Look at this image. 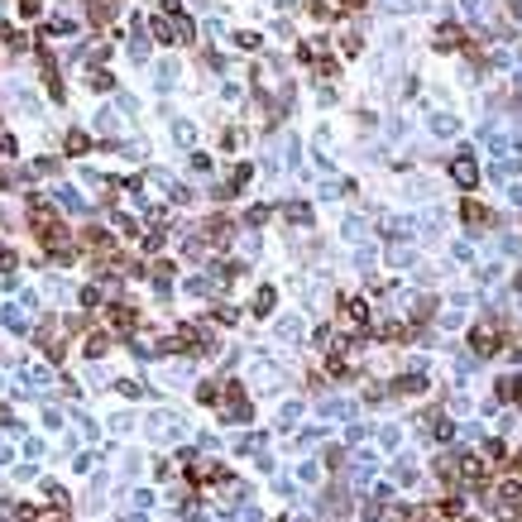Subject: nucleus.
<instances>
[{
	"label": "nucleus",
	"mask_w": 522,
	"mask_h": 522,
	"mask_svg": "<svg viewBox=\"0 0 522 522\" xmlns=\"http://www.w3.org/2000/svg\"><path fill=\"white\" fill-rule=\"evenodd\" d=\"M470 345H474L479 355H494V350H499V326H494V321H489V326H474V331H470Z\"/></svg>",
	"instance_id": "f257e3e1"
},
{
	"label": "nucleus",
	"mask_w": 522,
	"mask_h": 522,
	"mask_svg": "<svg viewBox=\"0 0 522 522\" xmlns=\"http://www.w3.org/2000/svg\"><path fill=\"white\" fill-rule=\"evenodd\" d=\"M450 178H455L460 187H474V182H479V168L470 163V154H460V158L450 163Z\"/></svg>",
	"instance_id": "f03ea898"
},
{
	"label": "nucleus",
	"mask_w": 522,
	"mask_h": 522,
	"mask_svg": "<svg viewBox=\"0 0 522 522\" xmlns=\"http://www.w3.org/2000/svg\"><path fill=\"white\" fill-rule=\"evenodd\" d=\"M499 398L522 408V379H513V374H508V379H499Z\"/></svg>",
	"instance_id": "7ed1b4c3"
},
{
	"label": "nucleus",
	"mask_w": 522,
	"mask_h": 522,
	"mask_svg": "<svg viewBox=\"0 0 522 522\" xmlns=\"http://www.w3.org/2000/svg\"><path fill=\"white\" fill-rule=\"evenodd\" d=\"M421 388H426V379H421V374H408V379H398V384H393V393H421Z\"/></svg>",
	"instance_id": "20e7f679"
},
{
	"label": "nucleus",
	"mask_w": 522,
	"mask_h": 522,
	"mask_svg": "<svg viewBox=\"0 0 522 522\" xmlns=\"http://www.w3.org/2000/svg\"><path fill=\"white\" fill-rule=\"evenodd\" d=\"M465 220H470V225H484V220H489V211L479 207V202H465Z\"/></svg>",
	"instance_id": "39448f33"
},
{
	"label": "nucleus",
	"mask_w": 522,
	"mask_h": 522,
	"mask_svg": "<svg viewBox=\"0 0 522 522\" xmlns=\"http://www.w3.org/2000/svg\"><path fill=\"white\" fill-rule=\"evenodd\" d=\"M288 220L307 225V220H312V207H307V202H293V207H288Z\"/></svg>",
	"instance_id": "423d86ee"
},
{
	"label": "nucleus",
	"mask_w": 522,
	"mask_h": 522,
	"mask_svg": "<svg viewBox=\"0 0 522 522\" xmlns=\"http://www.w3.org/2000/svg\"><path fill=\"white\" fill-rule=\"evenodd\" d=\"M269 307H273V288H259V297H254V312L264 316Z\"/></svg>",
	"instance_id": "0eeeda50"
},
{
	"label": "nucleus",
	"mask_w": 522,
	"mask_h": 522,
	"mask_svg": "<svg viewBox=\"0 0 522 522\" xmlns=\"http://www.w3.org/2000/svg\"><path fill=\"white\" fill-rule=\"evenodd\" d=\"M455 39H460V29H450V24L436 34V43H441V48H455Z\"/></svg>",
	"instance_id": "6e6552de"
},
{
	"label": "nucleus",
	"mask_w": 522,
	"mask_h": 522,
	"mask_svg": "<svg viewBox=\"0 0 522 522\" xmlns=\"http://www.w3.org/2000/svg\"><path fill=\"white\" fill-rule=\"evenodd\" d=\"M67 149L72 154H87V134H67Z\"/></svg>",
	"instance_id": "1a4fd4ad"
},
{
	"label": "nucleus",
	"mask_w": 522,
	"mask_h": 522,
	"mask_svg": "<svg viewBox=\"0 0 522 522\" xmlns=\"http://www.w3.org/2000/svg\"><path fill=\"white\" fill-rule=\"evenodd\" d=\"M508 355H513V364H522V345H513V350H508Z\"/></svg>",
	"instance_id": "9d476101"
},
{
	"label": "nucleus",
	"mask_w": 522,
	"mask_h": 522,
	"mask_svg": "<svg viewBox=\"0 0 522 522\" xmlns=\"http://www.w3.org/2000/svg\"><path fill=\"white\" fill-rule=\"evenodd\" d=\"M340 5H345V10H355V5H359V0H340Z\"/></svg>",
	"instance_id": "9b49d317"
},
{
	"label": "nucleus",
	"mask_w": 522,
	"mask_h": 522,
	"mask_svg": "<svg viewBox=\"0 0 522 522\" xmlns=\"http://www.w3.org/2000/svg\"><path fill=\"white\" fill-rule=\"evenodd\" d=\"M513 288H518V293H522V273H518V283H513Z\"/></svg>",
	"instance_id": "f8f14e48"
},
{
	"label": "nucleus",
	"mask_w": 522,
	"mask_h": 522,
	"mask_svg": "<svg viewBox=\"0 0 522 522\" xmlns=\"http://www.w3.org/2000/svg\"><path fill=\"white\" fill-rule=\"evenodd\" d=\"M465 522H474V518H465Z\"/></svg>",
	"instance_id": "ddd939ff"
}]
</instances>
